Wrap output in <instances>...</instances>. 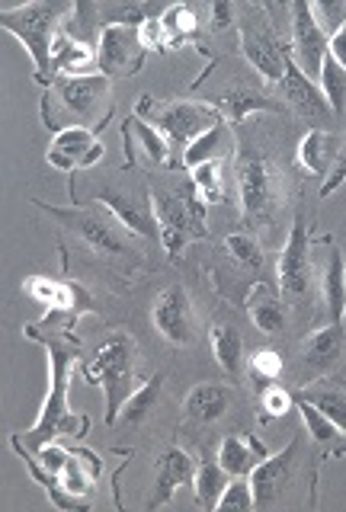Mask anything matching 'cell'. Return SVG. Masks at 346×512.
<instances>
[{"instance_id": "cell-1", "label": "cell", "mask_w": 346, "mask_h": 512, "mask_svg": "<svg viewBox=\"0 0 346 512\" xmlns=\"http://www.w3.org/2000/svg\"><path fill=\"white\" fill-rule=\"evenodd\" d=\"M23 333L29 340H36L49 352V394L42 400V413L39 423L33 429H26L23 436H10L20 445H26L29 452H39L42 445L55 442L58 436H77L84 439L90 429V416L87 413H71L68 407V384H71V372L77 362V340L74 333H61V330H49L39 324H26Z\"/></svg>"}, {"instance_id": "cell-2", "label": "cell", "mask_w": 346, "mask_h": 512, "mask_svg": "<svg viewBox=\"0 0 346 512\" xmlns=\"http://www.w3.org/2000/svg\"><path fill=\"white\" fill-rule=\"evenodd\" d=\"M109 90L113 80L103 74L87 77H55L42 93V122L52 132H65V128H97L109 122Z\"/></svg>"}, {"instance_id": "cell-3", "label": "cell", "mask_w": 346, "mask_h": 512, "mask_svg": "<svg viewBox=\"0 0 346 512\" xmlns=\"http://www.w3.org/2000/svg\"><path fill=\"white\" fill-rule=\"evenodd\" d=\"M45 215H52L55 221H61L65 228L81 240V244L93 253L100 256L106 263H129L135 266L138 263V250L132 247L129 240V228L109 212V208H58V205H49V202H36Z\"/></svg>"}, {"instance_id": "cell-4", "label": "cell", "mask_w": 346, "mask_h": 512, "mask_svg": "<svg viewBox=\"0 0 346 512\" xmlns=\"http://www.w3.org/2000/svg\"><path fill=\"white\" fill-rule=\"evenodd\" d=\"M135 359L138 346L129 333H113L97 346L93 359L81 368V375L87 384H100L103 400H106V423L113 426L119 407L129 400V394L138 388L135 381Z\"/></svg>"}, {"instance_id": "cell-5", "label": "cell", "mask_w": 346, "mask_h": 512, "mask_svg": "<svg viewBox=\"0 0 346 512\" xmlns=\"http://www.w3.org/2000/svg\"><path fill=\"white\" fill-rule=\"evenodd\" d=\"M68 4H26L17 10H4L0 13V26H4L10 36H17L29 58L36 64V80L42 87H49L55 74H52V45L58 36V20L68 16Z\"/></svg>"}, {"instance_id": "cell-6", "label": "cell", "mask_w": 346, "mask_h": 512, "mask_svg": "<svg viewBox=\"0 0 346 512\" xmlns=\"http://www.w3.org/2000/svg\"><path fill=\"white\" fill-rule=\"evenodd\" d=\"M138 116L151 122L157 132L167 138L170 148L186 151V144H193L202 132H209L212 125L225 122L222 109L212 103H190V100H170V103H157L151 96L138 100Z\"/></svg>"}, {"instance_id": "cell-7", "label": "cell", "mask_w": 346, "mask_h": 512, "mask_svg": "<svg viewBox=\"0 0 346 512\" xmlns=\"http://www.w3.org/2000/svg\"><path fill=\"white\" fill-rule=\"evenodd\" d=\"M157 231H161V244L173 263L180 260L186 244L202 234V215H206V202L199 199H180L173 192H151Z\"/></svg>"}, {"instance_id": "cell-8", "label": "cell", "mask_w": 346, "mask_h": 512, "mask_svg": "<svg viewBox=\"0 0 346 512\" xmlns=\"http://www.w3.org/2000/svg\"><path fill=\"white\" fill-rule=\"evenodd\" d=\"M90 199L109 208V212H113L135 237H145V240L161 237V231H157V218H154V205H151V196L145 186L113 183L109 189H93Z\"/></svg>"}, {"instance_id": "cell-9", "label": "cell", "mask_w": 346, "mask_h": 512, "mask_svg": "<svg viewBox=\"0 0 346 512\" xmlns=\"http://www.w3.org/2000/svg\"><path fill=\"white\" fill-rule=\"evenodd\" d=\"M305 455V439L289 442L282 452L263 458L250 471V487H254V509H270L279 503L282 490H289L298 477V458Z\"/></svg>"}, {"instance_id": "cell-10", "label": "cell", "mask_w": 346, "mask_h": 512, "mask_svg": "<svg viewBox=\"0 0 346 512\" xmlns=\"http://www.w3.org/2000/svg\"><path fill=\"white\" fill-rule=\"evenodd\" d=\"M145 42L141 29L129 26H103L100 45H97V71L103 77H132L145 68Z\"/></svg>"}, {"instance_id": "cell-11", "label": "cell", "mask_w": 346, "mask_h": 512, "mask_svg": "<svg viewBox=\"0 0 346 512\" xmlns=\"http://www.w3.org/2000/svg\"><path fill=\"white\" fill-rule=\"evenodd\" d=\"M151 320L157 333L173 346H190L196 340V314H193V298L183 285H170L157 295Z\"/></svg>"}, {"instance_id": "cell-12", "label": "cell", "mask_w": 346, "mask_h": 512, "mask_svg": "<svg viewBox=\"0 0 346 512\" xmlns=\"http://www.w3.org/2000/svg\"><path fill=\"white\" fill-rule=\"evenodd\" d=\"M327 42H330L327 32L314 20L308 0H295L292 4V61L305 71V77L314 80V84H318V77H321Z\"/></svg>"}, {"instance_id": "cell-13", "label": "cell", "mask_w": 346, "mask_h": 512, "mask_svg": "<svg viewBox=\"0 0 346 512\" xmlns=\"http://www.w3.org/2000/svg\"><path fill=\"white\" fill-rule=\"evenodd\" d=\"M238 186H241V212L247 218L266 215L279 199V176L260 154H241Z\"/></svg>"}, {"instance_id": "cell-14", "label": "cell", "mask_w": 346, "mask_h": 512, "mask_svg": "<svg viewBox=\"0 0 346 512\" xmlns=\"http://www.w3.org/2000/svg\"><path fill=\"white\" fill-rule=\"evenodd\" d=\"M106 125V122H103ZM65 128L58 132L52 148H49V164L55 170H65L74 173L77 167H93L103 160V144H100V128Z\"/></svg>"}, {"instance_id": "cell-15", "label": "cell", "mask_w": 346, "mask_h": 512, "mask_svg": "<svg viewBox=\"0 0 346 512\" xmlns=\"http://www.w3.org/2000/svg\"><path fill=\"white\" fill-rule=\"evenodd\" d=\"M308 272H311V260H308V224L298 215L292 231H289V244L279 253V292L282 298H302L308 288Z\"/></svg>"}, {"instance_id": "cell-16", "label": "cell", "mask_w": 346, "mask_h": 512, "mask_svg": "<svg viewBox=\"0 0 346 512\" xmlns=\"http://www.w3.org/2000/svg\"><path fill=\"white\" fill-rule=\"evenodd\" d=\"M196 480V464L193 458L183 452V448H167V452L157 458V468H154V487H151V500L145 503L148 512L161 509L173 500V493L180 487L193 484Z\"/></svg>"}, {"instance_id": "cell-17", "label": "cell", "mask_w": 346, "mask_h": 512, "mask_svg": "<svg viewBox=\"0 0 346 512\" xmlns=\"http://www.w3.org/2000/svg\"><path fill=\"white\" fill-rule=\"evenodd\" d=\"M241 48H244L247 61L254 64V68L266 80H276V84H282V74H286V58H289V52H282V48L270 36H263V32H254L250 26H241Z\"/></svg>"}, {"instance_id": "cell-18", "label": "cell", "mask_w": 346, "mask_h": 512, "mask_svg": "<svg viewBox=\"0 0 346 512\" xmlns=\"http://www.w3.org/2000/svg\"><path fill=\"white\" fill-rule=\"evenodd\" d=\"M282 90H286L289 103L295 106V112L302 116H327L330 106H327V96L321 93V87L314 84L311 77H305V71L298 68L292 61V55L286 58V74H282Z\"/></svg>"}, {"instance_id": "cell-19", "label": "cell", "mask_w": 346, "mask_h": 512, "mask_svg": "<svg viewBox=\"0 0 346 512\" xmlns=\"http://www.w3.org/2000/svg\"><path fill=\"white\" fill-rule=\"evenodd\" d=\"M231 410V388L228 384H215V381H202L186 394L183 413L186 420L193 423H215Z\"/></svg>"}, {"instance_id": "cell-20", "label": "cell", "mask_w": 346, "mask_h": 512, "mask_svg": "<svg viewBox=\"0 0 346 512\" xmlns=\"http://www.w3.org/2000/svg\"><path fill=\"white\" fill-rule=\"evenodd\" d=\"M97 68V52L90 45L77 42L71 32H58L52 45V74L55 77H87Z\"/></svg>"}, {"instance_id": "cell-21", "label": "cell", "mask_w": 346, "mask_h": 512, "mask_svg": "<svg viewBox=\"0 0 346 512\" xmlns=\"http://www.w3.org/2000/svg\"><path fill=\"white\" fill-rule=\"evenodd\" d=\"M343 356V324H330V327H321L314 330L308 340L302 343V359L311 372H330Z\"/></svg>"}, {"instance_id": "cell-22", "label": "cell", "mask_w": 346, "mask_h": 512, "mask_svg": "<svg viewBox=\"0 0 346 512\" xmlns=\"http://www.w3.org/2000/svg\"><path fill=\"white\" fill-rule=\"evenodd\" d=\"M340 154V138L324 128H311V132L298 144V164H302L311 176H327L337 164Z\"/></svg>"}, {"instance_id": "cell-23", "label": "cell", "mask_w": 346, "mask_h": 512, "mask_svg": "<svg viewBox=\"0 0 346 512\" xmlns=\"http://www.w3.org/2000/svg\"><path fill=\"white\" fill-rule=\"evenodd\" d=\"M263 458H270V455H266V448L260 445L257 436H225L222 448H218V464H222L231 477H250V471H254Z\"/></svg>"}, {"instance_id": "cell-24", "label": "cell", "mask_w": 346, "mask_h": 512, "mask_svg": "<svg viewBox=\"0 0 346 512\" xmlns=\"http://www.w3.org/2000/svg\"><path fill=\"white\" fill-rule=\"evenodd\" d=\"M161 384L164 378L161 375H151L145 384H138V388L129 394V400L119 407V416L113 426H141L148 420V416L157 410V404H161Z\"/></svg>"}, {"instance_id": "cell-25", "label": "cell", "mask_w": 346, "mask_h": 512, "mask_svg": "<svg viewBox=\"0 0 346 512\" xmlns=\"http://www.w3.org/2000/svg\"><path fill=\"white\" fill-rule=\"evenodd\" d=\"M209 340H212V356L218 362V368L228 375V378H241L244 372V340L241 333L228 327V324H215L209 330Z\"/></svg>"}, {"instance_id": "cell-26", "label": "cell", "mask_w": 346, "mask_h": 512, "mask_svg": "<svg viewBox=\"0 0 346 512\" xmlns=\"http://www.w3.org/2000/svg\"><path fill=\"white\" fill-rule=\"evenodd\" d=\"M228 151H231V128H228V122H218V125L209 128V132H202L193 144H186V151H183L180 160L190 170H196L202 164H209V160H218Z\"/></svg>"}, {"instance_id": "cell-27", "label": "cell", "mask_w": 346, "mask_h": 512, "mask_svg": "<svg viewBox=\"0 0 346 512\" xmlns=\"http://www.w3.org/2000/svg\"><path fill=\"white\" fill-rule=\"evenodd\" d=\"M247 311L260 333H282V327H286V308L276 295H270V288L263 282H257L254 292L247 295Z\"/></svg>"}, {"instance_id": "cell-28", "label": "cell", "mask_w": 346, "mask_h": 512, "mask_svg": "<svg viewBox=\"0 0 346 512\" xmlns=\"http://www.w3.org/2000/svg\"><path fill=\"white\" fill-rule=\"evenodd\" d=\"M324 301L330 311V324H343V317H346V260L337 247H330V256H327Z\"/></svg>"}, {"instance_id": "cell-29", "label": "cell", "mask_w": 346, "mask_h": 512, "mask_svg": "<svg viewBox=\"0 0 346 512\" xmlns=\"http://www.w3.org/2000/svg\"><path fill=\"white\" fill-rule=\"evenodd\" d=\"M292 397H295L298 413H302V420H305L308 436L318 442V445H334V455H343L346 452V442H343L346 432L334 420H327V416L318 407H314V404H308L305 397H298V394H292Z\"/></svg>"}, {"instance_id": "cell-30", "label": "cell", "mask_w": 346, "mask_h": 512, "mask_svg": "<svg viewBox=\"0 0 346 512\" xmlns=\"http://www.w3.org/2000/svg\"><path fill=\"white\" fill-rule=\"evenodd\" d=\"M298 397H305L308 404H314L327 420H334L346 432V391L343 388H337V384H330V381H314L308 388L298 391Z\"/></svg>"}, {"instance_id": "cell-31", "label": "cell", "mask_w": 346, "mask_h": 512, "mask_svg": "<svg viewBox=\"0 0 346 512\" xmlns=\"http://www.w3.org/2000/svg\"><path fill=\"white\" fill-rule=\"evenodd\" d=\"M228 484H231V474L218 461L199 464V468H196V480H193L199 506L202 509H218V500H222V493L228 490Z\"/></svg>"}, {"instance_id": "cell-32", "label": "cell", "mask_w": 346, "mask_h": 512, "mask_svg": "<svg viewBox=\"0 0 346 512\" xmlns=\"http://www.w3.org/2000/svg\"><path fill=\"white\" fill-rule=\"evenodd\" d=\"M122 128L138 138V148H141V154H148V160H154V164H170V144L151 122H145L141 116H132V119H125Z\"/></svg>"}, {"instance_id": "cell-33", "label": "cell", "mask_w": 346, "mask_h": 512, "mask_svg": "<svg viewBox=\"0 0 346 512\" xmlns=\"http://www.w3.org/2000/svg\"><path fill=\"white\" fill-rule=\"evenodd\" d=\"M222 109H228V125H241L250 112H279L282 106L279 103H273L270 96H260V93H254V90H234V93H228V96H222V103H218Z\"/></svg>"}, {"instance_id": "cell-34", "label": "cell", "mask_w": 346, "mask_h": 512, "mask_svg": "<svg viewBox=\"0 0 346 512\" xmlns=\"http://www.w3.org/2000/svg\"><path fill=\"white\" fill-rule=\"evenodd\" d=\"M318 87L327 96L330 112H337V116H346V71L340 68V61L330 55V52L324 55Z\"/></svg>"}, {"instance_id": "cell-35", "label": "cell", "mask_w": 346, "mask_h": 512, "mask_svg": "<svg viewBox=\"0 0 346 512\" xmlns=\"http://www.w3.org/2000/svg\"><path fill=\"white\" fill-rule=\"evenodd\" d=\"M247 375L257 381V388L266 391L270 384H276V378L282 375V359L276 349H260L254 352V359L247 362Z\"/></svg>"}, {"instance_id": "cell-36", "label": "cell", "mask_w": 346, "mask_h": 512, "mask_svg": "<svg viewBox=\"0 0 346 512\" xmlns=\"http://www.w3.org/2000/svg\"><path fill=\"white\" fill-rule=\"evenodd\" d=\"M161 26L167 32V45H180L186 36L196 32V13L190 7H170L161 16Z\"/></svg>"}, {"instance_id": "cell-37", "label": "cell", "mask_w": 346, "mask_h": 512, "mask_svg": "<svg viewBox=\"0 0 346 512\" xmlns=\"http://www.w3.org/2000/svg\"><path fill=\"white\" fill-rule=\"evenodd\" d=\"M148 10L138 4H116V7H100V23L103 26H129V29H141L148 20Z\"/></svg>"}, {"instance_id": "cell-38", "label": "cell", "mask_w": 346, "mask_h": 512, "mask_svg": "<svg viewBox=\"0 0 346 512\" xmlns=\"http://www.w3.org/2000/svg\"><path fill=\"white\" fill-rule=\"evenodd\" d=\"M222 167H218V160H209V164H202L193 170V192H202V202H215L222 199Z\"/></svg>"}, {"instance_id": "cell-39", "label": "cell", "mask_w": 346, "mask_h": 512, "mask_svg": "<svg viewBox=\"0 0 346 512\" xmlns=\"http://www.w3.org/2000/svg\"><path fill=\"white\" fill-rule=\"evenodd\" d=\"M225 247H228V253L234 256L238 263H244V266H250V269H260L263 266V250H260V244L254 237H247V234H228L225 237Z\"/></svg>"}, {"instance_id": "cell-40", "label": "cell", "mask_w": 346, "mask_h": 512, "mask_svg": "<svg viewBox=\"0 0 346 512\" xmlns=\"http://www.w3.org/2000/svg\"><path fill=\"white\" fill-rule=\"evenodd\" d=\"M218 509H254V487H250V477H234L228 490L222 493V500H218Z\"/></svg>"}, {"instance_id": "cell-41", "label": "cell", "mask_w": 346, "mask_h": 512, "mask_svg": "<svg viewBox=\"0 0 346 512\" xmlns=\"http://www.w3.org/2000/svg\"><path fill=\"white\" fill-rule=\"evenodd\" d=\"M311 13H314V20H318V26L327 32V39L346 23V4H311Z\"/></svg>"}, {"instance_id": "cell-42", "label": "cell", "mask_w": 346, "mask_h": 512, "mask_svg": "<svg viewBox=\"0 0 346 512\" xmlns=\"http://www.w3.org/2000/svg\"><path fill=\"white\" fill-rule=\"evenodd\" d=\"M295 404V397L286 391V388H276V384H270V388L263 391V410L270 413V416H282V413H289Z\"/></svg>"}, {"instance_id": "cell-43", "label": "cell", "mask_w": 346, "mask_h": 512, "mask_svg": "<svg viewBox=\"0 0 346 512\" xmlns=\"http://www.w3.org/2000/svg\"><path fill=\"white\" fill-rule=\"evenodd\" d=\"M343 180H346V138H343V144H340V154H337L334 170L327 173V180H324V186H321V199L334 196V192L343 186Z\"/></svg>"}, {"instance_id": "cell-44", "label": "cell", "mask_w": 346, "mask_h": 512, "mask_svg": "<svg viewBox=\"0 0 346 512\" xmlns=\"http://www.w3.org/2000/svg\"><path fill=\"white\" fill-rule=\"evenodd\" d=\"M327 52L334 55L337 61H340V68L346 71V23L330 36V42H327Z\"/></svg>"}, {"instance_id": "cell-45", "label": "cell", "mask_w": 346, "mask_h": 512, "mask_svg": "<svg viewBox=\"0 0 346 512\" xmlns=\"http://www.w3.org/2000/svg\"><path fill=\"white\" fill-rule=\"evenodd\" d=\"M231 4H225V0H218V4H212V23H215V29H225V26H231Z\"/></svg>"}]
</instances>
